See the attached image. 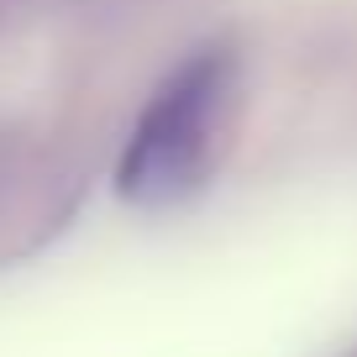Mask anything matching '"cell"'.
<instances>
[{"instance_id": "6da1fadb", "label": "cell", "mask_w": 357, "mask_h": 357, "mask_svg": "<svg viewBox=\"0 0 357 357\" xmlns=\"http://www.w3.org/2000/svg\"><path fill=\"white\" fill-rule=\"evenodd\" d=\"M231 89V53L200 47L195 58L174 68L147 100L142 121L132 126V142L116 168V190L132 205H174L195 190L211 168L215 147V116Z\"/></svg>"}]
</instances>
